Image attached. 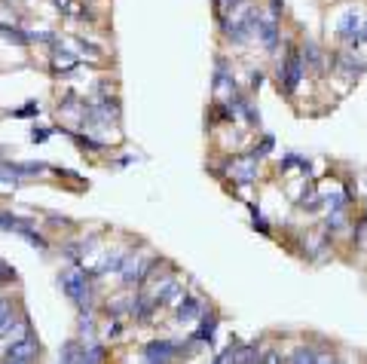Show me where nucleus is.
Wrapping results in <instances>:
<instances>
[{"label": "nucleus", "instance_id": "17", "mask_svg": "<svg viewBox=\"0 0 367 364\" xmlns=\"http://www.w3.org/2000/svg\"><path fill=\"white\" fill-rule=\"evenodd\" d=\"M236 355H239V343H229V349L220 352L218 361H236Z\"/></svg>", "mask_w": 367, "mask_h": 364}, {"label": "nucleus", "instance_id": "6", "mask_svg": "<svg viewBox=\"0 0 367 364\" xmlns=\"http://www.w3.org/2000/svg\"><path fill=\"white\" fill-rule=\"evenodd\" d=\"M199 315H202V300L184 294V297L178 300V312H174V319H178L181 324H193Z\"/></svg>", "mask_w": 367, "mask_h": 364}, {"label": "nucleus", "instance_id": "13", "mask_svg": "<svg viewBox=\"0 0 367 364\" xmlns=\"http://www.w3.org/2000/svg\"><path fill=\"white\" fill-rule=\"evenodd\" d=\"M61 361H83V346L80 343H67L61 352Z\"/></svg>", "mask_w": 367, "mask_h": 364}, {"label": "nucleus", "instance_id": "16", "mask_svg": "<svg viewBox=\"0 0 367 364\" xmlns=\"http://www.w3.org/2000/svg\"><path fill=\"white\" fill-rule=\"evenodd\" d=\"M303 56L309 58V65H316V68H318V61H321V58H318V46H316V43H306V46H303Z\"/></svg>", "mask_w": 367, "mask_h": 364}, {"label": "nucleus", "instance_id": "2", "mask_svg": "<svg viewBox=\"0 0 367 364\" xmlns=\"http://www.w3.org/2000/svg\"><path fill=\"white\" fill-rule=\"evenodd\" d=\"M40 340H37L31 331H25L22 337H15L13 343H6L3 346V355L0 358L3 361H34V358H40Z\"/></svg>", "mask_w": 367, "mask_h": 364}, {"label": "nucleus", "instance_id": "12", "mask_svg": "<svg viewBox=\"0 0 367 364\" xmlns=\"http://www.w3.org/2000/svg\"><path fill=\"white\" fill-rule=\"evenodd\" d=\"M257 358H260V349H257V343L239 346V355H236V361H257Z\"/></svg>", "mask_w": 367, "mask_h": 364}, {"label": "nucleus", "instance_id": "11", "mask_svg": "<svg viewBox=\"0 0 367 364\" xmlns=\"http://www.w3.org/2000/svg\"><path fill=\"white\" fill-rule=\"evenodd\" d=\"M343 227H346V212H343V208L327 214V230H331V233H336V230H343Z\"/></svg>", "mask_w": 367, "mask_h": 364}, {"label": "nucleus", "instance_id": "1", "mask_svg": "<svg viewBox=\"0 0 367 364\" xmlns=\"http://www.w3.org/2000/svg\"><path fill=\"white\" fill-rule=\"evenodd\" d=\"M58 285H61V291H65L80 309H89V303H92V288H89V278L83 276L80 269H65V273L58 276Z\"/></svg>", "mask_w": 367, "mask_h": 364}, {"label": "nucleus", "instance_id": "10", "mask_svg": "<svg viewBox=\"0 0 367 364\" xmlns=\"http://www.w3.org/2000/svg\"><path fill=\"white\" fill-rule=\"evenodd\" d=\"M233 177L239 184H251L257 177V159H251V157H245L239 166H233Z\"/></svg>", "mask_w": 367, "mask_h": 364}, {"label": "nucleus", "instance_id": "9", "mask_svg": "<svg viewBox=\"0 0 367 364\" xmlns=\"http://www.w3.org/2000/svg\"><path fill=\"white\" fill-rule=\"evenodd\" d=\"M358 34H361V19H358L355 10H349L340 19V37H346V40H358Z\"/></svg>", "mask_w": 367, "mask_h": 364}, {"label": "nucleus", "instance_id": "3", "mask_svg": "<svg viewBox=\"0 0 367 364\" xmlns=\"http://www.w3.org/2000/svg\"><path fill=\"white\" fill-rule=\"evenodd\" d=\"M150 269H153V260L150 258L129 254V260L120 267V278H122V285H138V282H144V278L150 276Z\"/></svg>", "mask_w": 367, "mask_h": 364}, {"label": "nucleus", "instance_id": "5", "mask_svg": "<svg viewBox=\"0 0 367 364\" xmlns=\"http://www.w3.org/2000/svg\"><path fill=\"white\" fill-rule=\"evenodd\" d=\"M178 352H181L178 343H172V340H156V343L144 346V358H147V361H168V358H174Z\"/></svg>", "mask_w": 367, "mask_h": 364}, {"label": "nucleus", "instance_id": "14", "mask_svg": "<svg viewBox=\"0 0 367 364\" xmlns=\"http://www.w3.org/2000/svg\"><path fill=\"white\" fill-rule=\"evenodd\" d=\"M291 361H297V364H303V361H318V355L312 352V349H297L294 355H291Z\"/></svg>", "mask_w": 367, "mask_h": 364}, {"label": "nucleus", "instance_id": "7", "mask_svg": "<svg viewBox=\"0 0 367 364\" xmlns=\"http://www.w3.org/2000/svg\"><path fill=\"white\" fill-rule=\"evenodd\" d=\"M214 334H218V315L214 312H202L199 315V328L193 331V343H214Z\"/></svg>", "mask_w": 367, "mask_h": 364}, {"label": "nucleus", "instance_id": "4", "mask_svg": "<svg viewBox=\"0 0 367 364\" xmlns=\"http://www.w3.org/2000/svg\"><path fill=\"white\" fill-rule=\"evenodd\" d=\"M254 34L260 37V40H263V46L270 52H275V46H279V15H263V19L257 22V31Z\"/></svg>", "mask_w": 367, "mask_h": 364}, {"label": "nucleus", "instance_id": "20", "mask_svg": "<svg viewBox=\"0 0 367 364\" xmlns=\"http://www.w3.org/2000/svg\"><path fill=\"white\" fill-rule=\"evenodd\" d=\"M364 31H361V34H358V40H367V25H361Z\"/></svg>", "mask_w": 367, "mask_h": 364}, {"label": "nucleus", "instance_id": "15", "mask_svg": "<svg viewBox=\"0 0 367 364\" xmlns=\"http://www.w3.org/2000/svg\"><path fill=\"white\" fill-rule=\"evenodd\" d=\"M251 214H254V223H251V227H254V230H260V233H270V223H266V218H263V214H260L257 208H251Z\"/></svg>", "mask_w": 367, "mask_h": 364}, {"label": "nucleus", "instance_id": "8", "mask_svg": "<svg viewBox=\"0 0 367 364\" xmlns=\"http://www.w3.org/2000/svg\"><path fill=\"white\" fill-rule=\"evenodd\" d=\"M211 89H214V95H236V80L227 74L224 61H218V74L211 80Z\"/></svg>", "mask_w": 367, "mask_h": 364}, {"label": "nucleus", "instance_id": "18", "mask_svg": "<svg viewBox=\"0 0 367 364\" xmlns=\"http://www.w3.org/2000/svg\"><path fill=\"white\" fill-rule=\"evenodd\" d=\"M260 86H263V74L254 71V74H251V89H260Z\"/></svg>", "mask_w": 367, "mask_h": 364}, {"label": "nucleus", "instance_id": "19", "mask_svg": "<svg viewBox=\"0 0 367 364\" xmlns=\"http://www.w3.org/2000/svg\"><path fill=\"white\" fill-rule=\"evenodd\" d=\"M260 358H263V361H279L282 355L279 352H266V355H260Z\"/></svg>", "mask_w": 367, "mask_h": 364}]
</instances>
